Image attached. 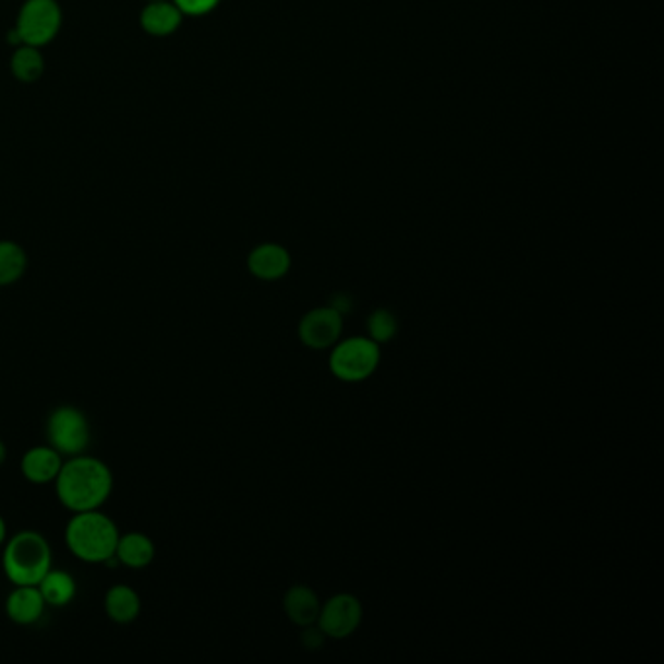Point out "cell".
Listing matches in <instances>:
<instances>
[{"mask_svg": "<svg viewBox=\"0 0 664 664\" xmlns=\"http://www.w3.org/2000/svg\"><path fill=\"white\" fill-rule=\"evenodd\" d=\"M302 643L306 645V649H319V647L324 645V631L322 629H309V631H304Z\"/></svg>", "mask_w": 664, "mask_h": 664, "instance_id": "obj_21", "label": "cell"}, {"mask_svg": "<svg viewBox=\"0 0 664 664\" xmlns=\"http://www.w3.org/2000/svg\"><path fill=\"white\" fill-rule=\"evenodd\" d=\"M7 458H9V446L0 438V466L7 462Z\"/></svg>", "mask_w": 664, "mask_h": 664, "instance_id": "obj_24", "label": "cell"}, {"mask_svg": "<svg viewBox=\"0 0 664 664\" xmlns=\"http://www.w3.org/2000/svg\"><path fill=\"white\" fill-rule=\"evenodd\" d=\"M119 528L116 520L100 509L73 512L64 528V542L69 552L84 564H108L116 555Z\"/></svg>", "mask_w": 664, "mask_h": 664, "instance_id": "obj_2", "label": "cell"}, {"mask_svg": "<svg viewBox=\"0 0 664 664\" xmlns=\"http://www.w3.org/2000/svg\"><path fill=\"white\" fill-rule=\"evenodd\" d=\"M47 604L41 592L34 584L14 587L4 602V612L12 624L28 628L46 614Z\"/></svg>", "mask_w": 664, "mask_h": 664, "instance_id": "obj_9", "label": "cell"}, {"mask_svg": "<svg viewBox=\"0 0 664 664\" xmlns=\"http://www.w3.org/2000/svg\"><path fill=\"white\" fill-rule=\"evenodd\" d=\"M366 328L374 343H388L398 334V319L390 310H376L371 314Z\"/></svg>", "mask_w": 664, "mask_h": 664, "instance_id": "obj_19", "label": "cell"}, {"mask_svg": "<svg viewBox=\"0 0 664 664\" xmlns=\"http://www.w3.org/2000/svg\"><path fill=\"white\" fill-rule=\"evenodd\" d=\"M182 16V10L178 9L173 2L155 0L143 10L141 24L150 36L165 37L180 28Z\"/></svg>", "mask_w": 664, "mask_h": 664, "instance_id": "obj_14", "label": "cell"}, {"mask_svg": "<svg viewBox=\"0 0 664 664\" xmlns=\"http://www.w3.org/2000/svg\"><path fill=\"white\" fill-rule=\"evenodd\" d=\"M57 499L71 512L101 509L113 493V472L100 458L79 455L64 460L56 482Z\"/></svg>", "mask_w": 664, "mask_h": 664, "instance_id": "obj_1", "label": "cell"}, {"mask_svg": "<svg viewBox=\"0 0 664 664\" xmlns=\"http://www.w3.org/2000/svg\"><path fill=\"white\" fill-rule=\"evenodd\" d=\"M12 73L22 83H36L44 73V57L37 51V47H19L10 61Z\"/></svg>", "mask_w": 664, "mask_h": 664, "instance_id": "obj_18", "label": "cell"}, {"mask_svg": "<svg viewBox=\"0 0 664 664\" xmlns=\"http://www.w3.org/2000/svg\"><path fill=\"white\" fill-rule=\"evenodd\" d=\"M28 269V255L24 248L10 242L0 240V287H10L19 282Z\"/></svg>", "mask_w": 664, "mask_h": 664, "instance_id": "obj_17", "label": "cell"}, {"mask_svg": "<svg viewBox=\"0 0 664 664\" xmlns=\"http://www.w3.org/2000/svg\"><path fill=\"white\" fill-rule=\"evenodd\" d=\"M63 464V456L59 455L53 446L41 445L24 452L20 470L26 482L34 485H49L56 482Z\"/></svg>", "mask_w": 664, "mask_h": 664, "instance_id": "obj_10", "label": "cell"}, {"mask_svg": "<svg viewBox=\"0 0 664 664\" xmlns=\"http://www.w3.org/2000/svg\"><path fill=\"white\" fill-rule=\"evenodd\" d=\"M341 319L343 316L331 306L310 310L299 326V337H301L302 343L310 349H326V347L334 346L343 331Z\"/></svg>", "mask_w": 664, "mask_h": 664, "instance_id": "obj_8", "label": "cell"}, {"mask_svg": "<svg viewBox=\"0 0 664 664\" xmlns=\"http://www.w3.org/2000/svg\"><path fill=\"white\" fill-rule=\"evenodd\" d=\"M7 540H9V528H7V520L0 515V547L4 546Z\"/></svg>", "mask_w": 664, "mask_h": 664, "instance_id": "obj_23", "label": "cell"}, {"mask_svg": "<svg viewBox=\"0 0 664 664\" xmlns=\"http://www.w3.org/2000/svg\"><path fill=\"white\" fill-rule=\"evenodd\" d=\"M282 606L291 621H294L297 626H306V628L314 621H318L319 608H322L316 592L302 584L292 587L291 591L285 594Z\"/></svg>", "mask_w": 664, "mask_h": 664, "instance_id": "obj_16", "label": "cell"}, {"mask_svg": "<svg viewBox=\"0 0 664 664\" xmlns=\"http://www.w3.org/2000/svg\"><path fill=\"white\" fill-rule=\"evenodd\" d=\"M156 546L150 538L143 532H128L119 534L116 559L119 565L129 569H145L155 562Z\"/></svg>", "mask_w": 664, "mask_h": 664, "instance_id": "obj_13", "label": "cell"}, {"mask_svg": "<svg viewBox=\"0 0 664 664\" xmlns=\"http://www.w3.org/2000/svg\"><path fill=\"white\" fill-rule=\"evenodd\" d=\"M59 28L61 9L56 0H26L20 10L16 32L24 46H46L57 36Z\"/></svg>", "mask_w": 664, "mask_h": 664, "instance_id": "obj_6", "label": "cell"}, {"mask_svg": "<svg viewBox=\"0 0 664 664\" xmlns=\"http://www.w3.org/2000/svg\"><path fill=\"white\" fill-rule=\"evenodd\" d=\"M220 0H173V4L190 16H203L219 4Z\"/></svg>", "mask_w": 664, "mask_h": 664, "instance_id": "obj_20", "label": "cell"}, {"mask_svg": "<svg viewBox=\"0 0 664 664\" xmlns=\"http://www.w3.org/2000/svg\"><path fill=\"white\" fill-rule=\"evenodd\" d=\"M381 363V349L369 337H351L341 341L329 357V369L339 381L359 383L369 378Z\"/></svg>", "mask_w": 664, "mask_h": 664, "instance_id": "obj_5", "label": "cell"}, {"mask_svg": "<svg viewBox=\"0 0 664 664\" xmlns=\"http://www.w3.org/2000/svg\"><path fill=\"white\" fill-rule=\"evenodd\" d=\"M150 2H155V0H150Z\"/></svg>", "mask_w": 664, "mask_h": 664, "instance_id": "obj_25", "label": "cell"}, {"mask_svg": "<svg viewBox=\"0 0 664 664\" xmlns=\"http://www.w3.org/2000/svg\"><path fill=\"white\" fill-rule=\"evenodd\" d=\"M46 435L63 458L84 455L90 445V421L74 406H59L47 418Z\"/></svg>", "mask_w": 664, "mask_h": 664, "instance_id": "obj_4", "label": "cell"}, {"mask_svg": "<svg viewBox=\"0 0 664 664\" xmlns=\"http://www.w3.org/2000/svg\"><path fill=\"white\" fill-rule=\"evenodd\" d=\"M250 274L262 281H277L291 269V255L279 244H262L248 257Z\"/></svg>", "mask_w": 664, "mask_h": 664, "instance_id": "obj_11", "label": "cell"}, {"mask_svg": "<svg viewBox=\"0 0 664 664\" xmlns=\"http://www.w3.org/2000/svg\"><path fill=\"white\" fill-rule=\"evenodd\" d=\"M2 571L14 587L34 584L53 567V552L44 534L36 530H22L4 542Z\"/></svg>", "mask_w": 664, "mask_h": 664, "instance_id": "obj_3", "label": "cell"}, {"mask_svg": "<svg viewBox=\"0 0 664 664\" xmlns=\"http://www.w3.org/2000/svg\"><path fill=\"white\" fill-rule=\"evenodd\" d=\"M37 589L41 592L47 606L51 608H64L76 599V581L71 574H67L63 569H49L46 577L39 581Z\"/></svg>", "mask_w": 664, "mask_h": 664, "instance_id": "obj_15", "label": "cell"}, {"mask_svg": "<svg viewBox=\"0 0 664 664\" xmlns=\"http://www.w3.org/2000/svg\"><path fill=\"white\" fill-rule=\"evenodd\" d=\"M361 618V602L353 594H337L319 608L318 626L324 636L346 639L359 628Z\"/></svg>", "mask_w": 664, "mask_h": 664, "instance_id": "obj_7", "label": "cell"}, {"mask_svg": "<svg viewBox=\"0 0 664 664\" xmlns=\"http://www.w3.org/2000/svg\"><path fill=\"white\" fill-rule=\"evenodd\" d=\"M104 609H106V616L113 624L129 626V624H133L141 616L143 601H141L138 592L133 587L118 582V584H113L106 592V596H104Z\"/></svg>", "mask_w": 664, "mask_h": 664, "instance_id": "obj_12", "label": "cell"}, {"mask_svg": "<svg viewBox=\"0 0 664 664\" xmlns=\"http://www.w3.org/2000/svg\"><path fill=\"white\" fill-rule=\"evenodd\" d=\"M331 309L337 310L343 316V314H347L351 310V301L347 299L346 294H337V297H334V301H331Z\"/></svg>", "mask_w": 664, "mask_h": 664, "instance_id": "obj_22", "label": "cell"}]
</instances>
